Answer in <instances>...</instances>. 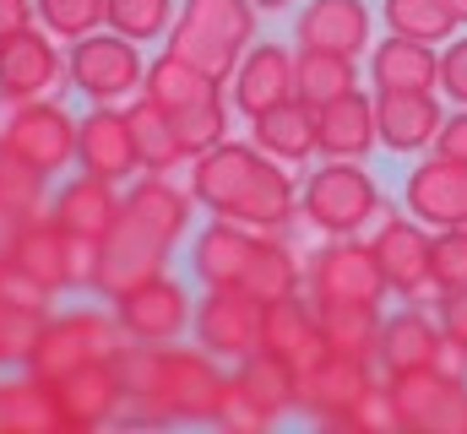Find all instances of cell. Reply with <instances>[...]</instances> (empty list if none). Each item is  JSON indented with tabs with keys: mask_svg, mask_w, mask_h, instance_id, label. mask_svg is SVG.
<instances>
[{
	"mask_svg": "<svg viewBox=\"0 0 467 434\" xmlns=\"http://www.w3.org/2000/svg\"><path fill=\"white\" fill-rule=\"evenodd\" d=\"M125 418L119 424H218L223 369L207 347L130 342L119 358Z\"/></svg>",
	"mask_w": 467,
	"mask_h": 434,
	"instance_id": "cell-1",
	"label": "cell"
},
{
	"mask_svg": "<svg viewBox=\"0 0 467 434\" xmlns=\"http://www.w3.org/2000/svg\"><path fill=\"white\" fill-rule=\"evenodd\" d=\"M255 44V5L250 0H180V16L169 27V49L207 71L218 88L234 77L239 55Z\"/></svg>",
	"mask_w": 467,
	"mask_h": 434,
	"instance_id": "cell-2",
	"label": "cell"
},
{
	"mask_svg": "<svg viewBox=\"0 0 467 434\" xmlns=\"http://www.w3.org/2000/svg\"><path fill=\"white\" fill-rule=\"evenodd\" d=\"M125 347H130V342H125V331H119L115 310L82 305V310L49 315L38 347H33V358H27V369H33L38 380H60V375H71V369H82V364H115V358H125Z\"/></svg>",
	"mask_w": 467,
	"mask_h": 434,
	"instance_id": "cell-3",
	"label": "cell"
},
{
	"mask_svg": "<svg viewBox=\"0 0 467 434\" xmlns=\"http://www.w3.org/2000/svg\"><path fill=\"white\" fill-rule=\"evenodd\" d=\"M375 212H380V185L358 158H327L321 169H310V180L299 191V217L310 228H321L327 239L358 233Z\"/></svg>",
	"mask_w": 467,
	"mask_h": 434,
	"instance_id": "cell-4",
	"label": "cell"
},
{
	"mask_svg": "<svg viewBox=\"0 0 467 434\" xmlns=\"http://www.w3.org/2000/svg\"><path fill=\"white\" fill-rule=\"evenodd\" d=\"M77 125L82 119L60 104V98L11 104L5 130H0V158H16V163L38 169L44 180L49 174H66L77 163Z\"/></svg>",
	"mask_w": 467,
	"mask_h": 434,
	"instance_id": "cell-5",
	"label": "cell"
},
{
	"mask_svg": "<svg viewBox=\"0 0 467 434\" xmlns=\"http://www.w3.org/2000/svg\"><path fill=\"white\" fill-rule=\"evenodd\" d=\"M141 77H147V60H141V49L125 38V33H88V38H77L71 44V55H66V82L77 88V93H88L93 104H119V98H136L141 93Z\"/></svg>",
	"mask_w": 467,
	"mask_h": 434,
	"instance_id": "cell-6",
	"label": "cell"
},
{
	"mask_svg": "<svg viewBox=\"0 0 467 434\" xmlns=\"http://www.w3.org/2000/svg\"><path fill=\"white\" fill-rule=\"evenodd\" d=\"M169 255H174V244H169L152 222H141L130 207H119L115 228L99 239V277H93V294H99V299L130 294L136 283L158 277V272L169 266Z\"/></svg>",
	"mask_w": 467,
	"mask_h": 434,
	"instance_id": "cell-7",
	"label": "cell"
},
{
	"mask_svg": "<svg viewBox=\"0 0 467 434\" xmlns=\"http://www.w3.org/2000/svg\"><path fill=\"white\" fill-rule=\"evenodd\" d=\"M305 283H310V299H321V305H332V299L337 305H380L391 294V283H386V272L375 261V244H364L358 233L327 239L310 255Z\"/></svg>",
	"mask_w": 467,
	"mask_h": 434,
	"instance_id": "cell-8",
	"label": "cell"
},
{
	"mask_svg": "<svg viewBox=\"0 0 467 434\" xmlns=\"http://www.w3.org/2000/svg\"><path fill=\"white\" fill-rule=\"evenodd\" d=\"M402 429L419 434H467V380H446L441 369H402L386 375Z\"/></svg>",
	"mask_w": 467,
	"mask_h": 434,
	"instance_id": "cell-9",
	"label": "cell"
},
{
	"mask_svg": "<svg viewBox=\"0 0 467 434\" xmlns=\"http://www.w3.org/2000/svg\"><path fill=\"white\" fill-rule=\"evenodd\" d=\"M369 244H375V261H380L391 294H402L408 305L441 299V288H435V277H430V244H435V233H430L413 212H402V217L391 212L380 228H375Z\"/></svg>",
	"mask_w": 467,
	"mask_h": 434,
	"instance_id": "cell-10",
	"label": "cell"
},
{
	"mask_svg": "<svg viewBox=\"0 0 467 434\" xmlns=\"http://www.w3.org/2000/svg\"><path fill=\"white\" fill-rule=\"evenodd\" d=\"M369 386H380L369 358H353V353H332L327 347L310 369H299V413L316 418V424H327V429H337L358 408V397Z\"/></svg>",
	"mask_w": 467,
	"mask_h": 434,
	"instance_id": "cell-11",
	"label": "cell"
},
{
	"mask_svg": "<svg viewBox=\"0 0 467 434\" xmlns=\"http://www.w3.org/2000/svg\"><path fill=\"white\" fill-rule=\"evenodd\" d=\"M115 305V321L125 331V342H180V331L196 315V299L185 294V283H174L169 272L136 283L130 294L109 299Z\"/></svg>",
	"mask_w": 467,
	"mask_h": 434,
	"instance_id": "cell-12",
	"label": "cell"
},
{
	"mask_svg": "<svg viewBox=\"0 0 467 434\" xmlns=\"http://www.w3.org/2000/svg\"><path fill=\"white\" fill-rule=\"evenodd\" d=\"M60 82H66V55L49 27H22V33L0 38V98L5 104L55 98Z\"/></svg>",
	"mask_w": 467,
	"mask_h": 434,
	"instance_id": "cell-13",
	"label": "cell"
},
{
	"mask_svg": "<svg viewBox=\"0 0 467 434\" xmlns=\"http://www.w3.org/2000/svg\"><path fill=\"white\" fill-rule=\"evenodd\" d=\"M196 342L213 353V358H250L255 347H261V299L255 294H244V288H207L202 299H196Z\"/></svg>",
	"mask_w": 467,
	"mask_h": 434,
	"instance_id": "cell-14",
	"label": "cell"
},
{
	"mask_svg": "<svg viewBox=\"0 0 467 434\" xmlns=\"http://www.w3.org/2000/svg\"><path fill=\"white\" fill-rule=\"evenodd\" d=\"M55 397H60V413H66V434H93L109 429L125 418V375L115 364H82L60 380H49Z\"/></svg>",
	"mask_w": 467,
	"mask_h": 434,
	"instance_id": "cell-15",
	"label": "cell"
},
{
	"mask_svg": "<svg viewBox=\"0 0 467 434\" xmlns=\"http://www.w3.org/2000/svg\"><path fill=\"white\" fill-rule=\"evenodd\" d=\"M77 169L99 174V180H136L141 158H136V136L119 104H93L77 125Z\"/></svg>",
	"mask_w": 467,
	"mask_h": 434,
	"instance_id": "cell-16",
	"label": "cell"
},
{
	"mask_svg": "<svg viewBox=\"0 0 467 434\" xmlns=\"http://www.w3.org/2000/svg\"><path fill=\"white\" fill-rule=\"evenodd\" d=\"M402 207L419 217L424 228H457V222H467V163L441 158V152L413 163V174L402 185Z\"/></svg>",
	"mask_w": 467,
	"mask_h": 434,
	"instance_id": "cell-17",
	"label": "cell"
},
{
	"mask_svg": "<svg viewBox=\"0 0 467 434\" xmlns=\"http://www.w3.org/2000/svg\"><path fill=\"white\" fill-rule=\"evenodd\" d=\"M255 163H261L255 141H218L213 152L191 158V196H196V207H207L213 217H229L239 191L255 174Z\"/></svg>",
	"mask_w": 467,
	"mask_h": 434,
	"instance_id": "cell-18",
	"label": "cell"
},
{
	"mask_svg": "<svg viewBox=\"0 0 467 434\" xmlns=\"http://www.w3.org/2000/svg\"><path fill=\"white\" fill-rule=\"evenodd\" d=\"M234 108L239 114H266L272 104H288V98H299L294 93V55L283 49V44H250L244 55H239V66H234Z\"/></svg>",
	"mask_w": 467,
	"mask_h": 434,
	"instance_id": "cell-19",
	"label": "cell"
},
{
	"mask_svg": "<svg viewBox=\"0 0 467 434\" xmlns=\"http://www.w3.org/2000/svg\"><path fill=\"white\" fill-rule=\"evenodd\" d=\"M5 261L27 277H38L44 288L55 294H71V272H66V228L49 212L27 217V222H11L5 228Z\"/></svg>",
	"mask_w": 467,
	"mask_h": 434,
	"instance_id": "cell-20",
	"label": "cell"
},
{
	"mask_svg": "<svg viewBox=\"0 0 467 434\" xmlns=\"http://www.w3.org/2000/svg\"><path fill=\"white\" fill-rule=\"evenodd\" d=\"M255 228L229 222V217H213L196 244H191V272L207 283V288H239L244 272H250V255H255Z\"/></svg>",
	"mask_w": 467,
	"mask_h": 434,
	"instance_id": "cell-21",
	"label": "cell"
},
{
	"mask_svg": "<svg viewBox=\"0 0 467 434\" xmlns=\"http://www.w3.org/2000/svg\"><path fill=\"white\" fill-rule=\"evenodd\" d=\"M261 347L288 358L294 369H310L327 342H321V326H316V305L305 294H288V299H272L261 305Z\"/></svg>",
	"mask_w": 467,
	"mask_h": 434,
	"instance_id": "cell-22",
	"label": "cell"
},
{
	"mask_svg": "<svg viewBox=\"0 0 467 434\" xmlns=\"http://www.w3.org/2000/svg\"><path fill=\"white\" fill-rule=\"evenodd\" d=\"M441 119L446 114L435 104V93H408V88L375 93V125H380V141L391 152H424V147H435Z\"/></svg>",
	"mask_w": 467,
	"mask_h": 434,
	"instance_id": "cell-23",
	"label": "cell"
},
{
	"mask_svg": "<svg viewBox=\"0 0 467 434\" xmlns=\"http://www.w3.org/2000/svg\"><path fill=\"white\" fill-rule=\"evenodd\" d=\"M119 207H125V196L115 191V180H99V174H77L49 196V217L82 239H104L115 228Z\"/></svg>",
	"mask_w": 467,
	"mask_h": 434,
	"instance_id": "cell-24",
	"label": "cell"
},
{
	"mask_svg": "<svg viewBox=\"0 0 467 434\" xmlns=\"http://www.w3.org/2000/svg\"><path fill=\"white\" fill-rule=\"evenodd\" d=\"M0 434H66V413L49 380L33 369L0 375Z\"/></svg>",
	"mask_w": 467,
	"mask_h": 434,
	"instance_id": "cell-25",
	"label": "cell"
},
{
	"mask_svg": "<svg viewBox=\"0 0 467 434\" xmlns=\"http://www.w3.org/2000/svg\"><path fill=\"white\" fill-rule=\"evenodd\" d=\"M250 141L277 158V163H310L321 152V136H316V108L305 98H288V104H272L266 114L250 119Z\"/></svg>",
	"mask_w": 467,
	"mask_h": 434,
	"instance_id": "cell-26",
	"label": "cell"
},
{
	"mask_svg": "<svg viewBox=\"0 0 467 434\" xmlns=\"http://www.w3.org/2000/svg\"><path fill=\"white\" fill-rule=\"evenodd\" d=\"M316 136H321V158H364L375 141H380V125H375V98L369 93H343L332 104L316 108Z\"/></svg>",
	"mask_w": 467,
	"mask_h": 434,
	"instance_id": "cell-27",
	"label": "cell"
},
{
	"mask_svg": "<svg viewBox=\"0 0 467 434\" xmlns=\"http://www.w3.org/2000/svg\"><path fill=\"white\" fill-rule=\"evenodd\" d=\"M369 82H375V93H386V88H408V93H435V82H441V55H435V44H419V38H386V44H375L369 49Z\"/></svg>",
	"mask_w": 467,
	"mask_h": 434,
	"instance_id": "cell-28",
	"label": "cell"
},
{
	"mask_svg": "<svg viewBox=\"0 0 467 434\" xmlns=\"http://www.w3.org/2000/svg\"><path fill=\"white\" fill-rule=\"evenodd\" d=\"M435 347H441V326L430 321L419 305H408V310H397V315L380 321V353H375V364H380V375L430 369Z\"/></svg>",
	"mask_w": 467,
	"mask_h": 434,
	"instance_id": "cell-29",
	"label": "cell"
},
{
	"mask_svg": "<svg viewBox=\"0 0 467 434\" xmlns=\"http://www.w3.org/2000/svg\"><path fill=\"white\" fill-rule=\"evenodd\" d=\"M299 44L358 55L369 44V5L364 0H310L299 11Z\"/></svg>",
	"mask_w": 467,
	"mask_h": 434,
	"instance_id": "cell-30",
	"label": "cell"
},
{
	"mask_svg": "<svg viewBox=\"0 0 467 434\" xmlns=\"http://www.w3.org/2000/svg\"><path fill=\"white\" fill-rule=\"evenodd\" d=\"M125 207L141 217V222H152L169 244H180V239H185V228H191V217H196V196H191V191H180L169 174H141V180H130Z\"/></svg>",
	"mask_w": 467,
	"mask_h": 434,
	"instance_id": "cell-31",
	"label": "cell"
},
{
	"mask_svg": "<svg viewBox=\"0 0 467 434\" xmlns=\"http://www.w3.org/2000/svg\"><path fill=\"white\" fill-rule=\"evenodd\" d=\"M130 119V136H136V158H141V174H174L185 163V147H180V130H174V114L158 108L152 98H130L125 104Z\"/></svg>",
	"mask_w": 467,
	"mask_h": 434,
	"instance_id": "cell-32",
	"label": "cell"
},
{
	"mask_svg": "<svg viewBox=\"0 0 467 434\" xmlns=\"http://www.w3.org/2000/svg\"><path fill=\"white\" fill-rule=\"evenodd\" d=\"M380 305H321L316 299V326H321V342L332 353H353V358H369L380 353Z\"/></svg>",
	"mask_w": 467,
	"mask_h": 434,
	"instance_id": "cell-33",
	"label": "cell"
},
{
	"mask_svg": "<svg viewBox=\"0 0 467 434\" xmlns=\"http://www.w3.org/2000/svg\"><path fill=\"white\" fill-rule=\"evenodd\" d=\"M239 288L255 294L261 305L288 299V294H305V261H299L294 244H283L277 233H261V239H255V255H250V272H244Z\"/></svg>",
	"mask_w": 467,
	"mask_h": 434,
	"instance_id": "cell-34",
	"label": "cell"
},
{
	"mask_svg": "<svg viewBox=\"0 0 467 434\" xmlns=\"http://www.w3.org/2000/svg\"><path fill=\"white\" fill-rule=\"evenodd\" d=\"M213 93H218V82H213L207 71H196L191 60H180L174 49H163L158 60H147V77H141V98H152L158 108L180 114V108L202 104V98H213Z\"/></svg>",
	"mask_w": 467,
	"mask_h": 434,
	"instance_id": "cell-35",
	"label": "cell"
},
{
	"mask_svg": "<svg viewBox=\"0 0 467 434\" xmlns=\"http://www.w3.org/2000/svg\"><path fill=\"white\" fill-rule=\"evenodd\" d=\"M358 88V66H353V55H337V49H299L294 55V93L305 98L310 108L332 104V98H343Z\"/></svg>",
	"mask_w": 467,
	"mask_h": 434,
	"instance_id": "cell-36",
	"label": "cell"
},
{
	"mask_svg": "<svg viewBox=\"0 0 467 434\" xmlns=\"http://www.w3.org/2000/svg\"><path fill=\"white\" fill-rule=\"evenodd\" d=\"M234 375H239V380H244V391H250L261 408H272L277 418H283V413H299V369H294L288 358H277V353L255 347L250 358H239V364H234Z\"/></svg>",
	"mask_w": 467,
	"mask_h": 434,
	"instance_id": "cell-37",
	"label": "cell"
},
{
	"mask_svg": "<svg viewBox=\"0 0 467 434\" xmlns=\"http://www.w3.org/2000/svg\"><path fill=\"white\" fill-rule=\"evenodd\" d=\"M380 16L397 38H419V44H451L457 33V16L446 11V0H386Z\"/></svg>",
	"mask_w": 467,
	"mask_h": 434,
	"instance_id": "cell-38",
	"label": "cell"
},
{
	"mask_svg": "<svg viewBox=\"0 0 467 434\" xmlns=\"http://www.w3.org/2000/svg\"><path fill=\"white\" fill-rule=\"evenodd\" d=\"M49 212V180L16 158H0V228Z\"/></svg>",
	"mask_w": 467,
	"mask_h": 434,
	"instance_id": "cell-39",
	"label": "cell"
},
{
	"mask_svg": "<svg viewBox=\"0 0 467 434\" xmlns=\"http://www.w3.org/2000/svg\"><path fill=\"white\" fill-rule=\"evenodd\" d=\"M174 130H180L185 163L202 158V152H213L218 141H229V104H223V93H213V98H202V104L180 108V114H174Z\"/></svg>",
	"mask_w": 467,
	"mask_h": 434,
	"instance_id": "cell-40",
	"label": "cell"
},
{
	"mask_svg": "<svg viewBox=\"0 0 467 434\" xmlns=\"http://www.w3.org/2000/svg\"><path fill=\"white\" fill-rule=\"evenodd\" d=\"M38 27L77 44V38L109 27V0H38Z\"/></svg>",
	"mask_w": 467,
	"mask_h": 434,
	"instance_id": "cell-41",
	"label": "cell"
},
{
	"mask_svg": "<svg viewBox=\"0 0 467 434\" xmlns=\"http://www.w3.org/2000/svg\"><path fill=\"white\" fill-rule=\"evenodd\" d=\"M109 27L130 44H152L174 27V0H109Z\"/></svg>",
	"mask_w": 467,
	"mask_h": 434,
	"instance_id": "cell-42",
	"label": "cell"
},
{
	"mask_svg": "<svg viewBox=\"0 0 467 434\" xmlns=\"http://www.w3.org/2000/svg\"><path fill=\"white\" fill-rule=\"evenodd\" d=\"M277 424V413L272 408H261L250 391H244V380L239 375H223V402H218V429L229 434H261Z\"/></svg>",
	"mask_w": 467,
	"mask_h": 434,
	"instance_id": "cell-43",
	"label": "cell"
},
{
	"mask_svg": "<svg viewBox=\"0 0 467 434\" xmlns=\"http://www.w3.org/2000/svg\"><path fill=\"white\" fill-rule=\"evenodd\" d=\"M430 277L441 294L467 288V222L457 228H435V244H430Z\"/></svg>",
	"mask_w": 467,
	"mask_h": 434,
	"instance_id": "cell-44",
	"label": "cell"
},
{
	"mask_svg": "<svg viewBox=\"0 0 467 434\" xmlns=\"http://www.w3.org/2000/svg\"><path fill=\"white\" fill-rule=\"evenodd\" d=\"M337 429H348V434H391V429H402V418H397V402H391L386 380H380V386H369V391L358 397V408H353Z\"/></svg>",
	"mask_w": 467,
	"mask_h": 434,
	"instance_id": "cell-45",
	"label": "cell"
},
{
	"mask_svg": "<svg viewBox=\"0 0 467 434\" xmlns=\"http://www.w3.org/2000/svg\"><path fill=\"white\" fill-rule=\"evenodd\" d=\"M0 299H5V305H22V310H49L60 294H55V288H44L38 277H27V272L5 266V277H0Z\"/></svg>",
	"mask_w": 467,
	"mask_h": 434,
	"instance_id": "cell-46",
	"label": "cell"
},
{
	"mask_svg": "<svg viewBox=\"0 0 467 434\" xmlns=\"http://www.w3.org/2000/svg\"><path fill=\"white\" fill-rule=\"evenodd\" d=\"M66 272H71V288H77V294H93V277H99V239L66 233Z\"/></svg>",
	"mask_w": 467,
	"mask_h": 434,
	"instance_id": "cell-47",
	"label": "cell"
},
{
	"mask_svg": "<svg viewBox=\"0 0 467 434\" xmlns=\"http://www.w3.org/2000/svg\"><path fill=\"white\" fill-rule=\"evenodd\" d=\"M441 93L457 108H467V33L441 49Z\"/></svg>",
	"mask_w": 467,
	"mask_h": 434,
	"instance_id": "cell-48",
	"label": "cell"
},
{
	"mask_svg": "<svg viewBox=\"0 0 467 434\" xmlns=\"http://www.w3.org/2000/svg\"><path fill=\"white\" fill-rule=\"evenodd\" d=\"M435 152H441V158H457V163H467V108H457V114H446V119H441Z\"/></svg>",
	"mask_w": 467,
	"mask_h": 434,
	"instance_id": "cell-49",
	"label": "cell"
},
{
	"mask_svg": "<svg viewBox=\"0 0 467 434\" xmlns=\"http://www.w3.org/2000/svg\"><path fill=\"white\" fill-rule=\"evenodd\" d=\"M441 331H446L451 342H462V347H467V288L441 294Z\"/></svg>",
	"mask_w": 467,
	"mask_h": 434,
	"instance_id": "cell-50",
	"label": "cell"
},
{
	"mask_svg": "<svg viewBox=\"0 0 467 434\" xmlns=\"http://www.w3.org/2000/svg\"><path fill=\"white\" fill-rule=\"evenodd\" d=\"M430 369H441L446 380H467V347L441 331V347H435V364H430Z\"/></svg>",
	"mask_w": 467,
	"mask_h": 434,
	"instance_id": "cell-51",
	"label": "cell"
},
{
	"mask_svg": "<svg viewBox=\"0 0 467 434\" xmlns=\"http://www.w3.org/2000/svg\"><path fill=\"white\" fill-rule=\"evenodd\" d=\"M33 22H38V0H0V38L33 27Z\"/></svg>",
	"mask_w": 467,
	"mask_h": 434,
	"instance_id": "cell-52",
	"label": "cell"
},
{
	"mask_svg": "<svg viewBox=\"0 0 467 434\" xmlns=\"http://www.w3.org/2000/svg\"><path fill=\"white\" fill-rule=\"evenodd\" d=\"M5 321H11V305L0 299V369H5Z\"/></svg>",
	"mask_w": 467,
	"mask_h": 434,
	"instance_id": "cell-53",
	"label": "cell"
},
{
	"mask_svg": "<svg viewBox=\"0 0 467 434\" xmlns=\"http://www.w3.org/2000/svg\"><path fill=\"white\" fill-rule=\"evenodd\" d=\"M446 11L457 16V27H462V22H467V0H446Z\"/></svg>",
	"mask_w": 467,
	"mask_h": 434,
	"instance_id": "cell-54",
	"label": "cell"
},
{
	"mask_svg": "<svg viewBox=\"0 0 467 434\" xmlns=\"http://www.w3.org/2000/svg\"><path fill=\"white\" fill-rule=\"evenodd\" d=\"M255 11H283V5H294V0H250Z\"/></svg>",
	"mask_w": 467,
	"mask_h": 434,
	"instance_id": "cell-55",
	"label": "cell"
},
{
	"mask_svg": "<svg viewBox=\"0 0 467 434\" xmlns=\"http://www.w3.org/2000/svg\"><path fill=\"white\" fill-rule=\"evenodd\" d=\"M5 266H11V261H5V233H0V277H5Z\"/></svg>",
	"mask_w": 467,
	"mask_h": 434,
	"instance_id": "cell-56",
	"label": "cell"
},
{
	"mask_svg": "<svg viewBox=\"0 0 467 434\" xmlns=\"http://www.w3.org/2000/svg\"><path fill=\"white\" fill-rule=\"evenodd\" d=\"M0 233H5V228H0Z\"/></svg>",
	"mask_w": 467,
	"mask_h": 434,
	"instance_id": "cell-57",
	"label": "cell"
}]
</instances>
